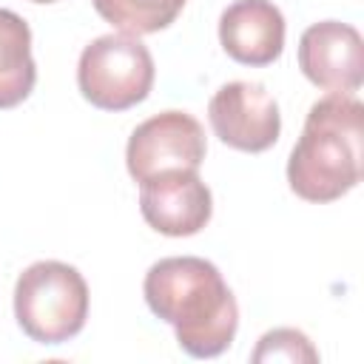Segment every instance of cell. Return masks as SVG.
I'll list each match as a JSON object with an SVG mask.
<instances>
[{"label":"cell","instance_id":"obj_11","mask_svg":"<svg viewBox=\"0 0 364 364\" xmlns=\"http://www.w3.org/2000/svg\"><path fill=\"white\" fill-rule=\"evenodd\" d=\"M97 14L122 34H154L168 28L188 0H91Z\"/></svg>","mask_w":364,"mask_h":364},{"label":"cell","instance_id":"obj_5","mask_svg":"<svg viewBox=\"0 0 364 364\" xmlns=\"http://www.w3.org/2000/svg\"><path fill=\"white\" fill-rule=\"evenodd\" d=\"M208 142L205 128L185 111H162L139 122L125 148V165L134 182H145L165 171H199Z\"/></svg>","mask_w":364,"mask_h":364},{"label":"cell","instance_id":"obj_8","mask_svg":"<svg viewBox=\"0 0 364 364\" xmlns=\"http://www.w3.org/2000/svg\"><path fill=\"white\" fill-rule=\"evenodd\" d=\"M139 210L162 236H193L210 222L213 196L196 171H165L139 182Z\"/></svg>","mask_w":364,"mask_h":364},{"label":"cell","instance_id":"obj_7","mask_svg":"<svg viewBox=\"0 0 364 364\" xmlns=\"http://www.w3.org/2000/svg\"><path fill=\"white\" fill-rule=\"evenodd\" d=\"M299 68L324 91H358L364 82V43L358 28L338 20L313 23L299 40Z\"/></svg>","mask_w":364,"mask_h":364},{"label":"cell","instance_id":"obj_9","mask_svg":"<svg viewBox=\"0 0 364 364\" xmlns=\"http://www.w3.org/2000/svg\"><path fill=\"white\" fill-rule=\"evenodd\" d=\"M219 43L242 65H270L284 48V17L270 0H233L219 17Z\"/></svg>","mask_w":364,"mask_h":364},{"label":"cell","instance_id":"obj_3","mask_svg":"<svg viewBox=\"0 0 364 364\" xmlns=\"http://www.w3.org/2000/svg\"><path fill=\"white\" fill-rule=\"evenodd\" d=\"M14 318L37 344L74 338L88 318V284L65 262H34L14 284Z\"/></svg>","mask_w":364,"mask_h":364},{"label":"cell","instance_id":"obj_1","mask_svg":"<svg viewBox=\"0 0 364 364\" xmlns=\"http://www.w3.org/2000/svg\"><path fill=\"white\" fill-rule=\"evenodd\" d=\"M151 313L176 330L193 358L225 353L239 327V304L219 267L199 256H168L148 267L142 282Z\"/></svg>","mask_w":364,"mask_h":364},{"label":"cell","instance_id":"obj_6","mask_svg":"<svg viewBox=\"0 0 364 364\" xmlns=\"http://www.w3.org/2000/svg\"><path fill=\"white\" fill-rule=\"evenodd\" d=\"M208 119L213 134L236 151L262 154L276 145L282 117L276 100L259 82L233 80L222 85L208 102Z\"/></svg>","mask_w":364,"mask_h":364},{"label":"cell","instance_id":"obj_12","mask_svg":"<svg viewBox=\"0 0 364 364\" xmlns=\"http://www.w3.org/2000/svg\"><path fill=\"white\" fill-rule=\"evenodd\" d=\"M256 364L262 361H318V350L310 344V338L301 330L293 327H276L270 333H264L250 355Z\"/></svg>","mask_w":364,"mask_h":364},{"label":"cell","instance_id":"obj_13","mask_svg":"<svg viewBox=\"0 0 364 364\" xmlns=\"http://www.w3.org/2000/svg\"><path fill=\"white\" fill-rule=\"evenodd\" d=\"M31 3H57V0H31Z\"/></svg>","mask_w":364,"mask_h":364},{"label":"cell","instance_id":"obj_10","mask_svg":"<svg viewBox=\"0 0 364 364\" xmlns=\"http://www.w3.org/2000/svg\"><path fill=\"white\" fill-rule=\"evenodd\" d=\"M37 82L31 28L11 9H0V108L20 105Z\"/></svg>","mask_w":364,"mask_h":364},{"label":"cell","instance_id":"obj_4","mask_svg":"<svg viewBox=\"0 0 364 364\" xmlns=\"http://www.w3.org/2000/svg\"><path fill=\"white\" fill-rule=\"evenodd\" d=\"M154 57L134 34H102L91 40L77 63L82 97L102 111H125L142 102L154 85Z\"/></svg>","mask_w":364,"mask_h":364},{"label":"cell","instance_id":"obj_2","mask_svg":"<svg viewBox=\"0 0 364 364\" xmlns=\"http://www.w3.org/2000/svg\"><path fill=\"white\" fill-rule=\"evenodd\" d=\"M364 105L355 94L330 91L307 111L287 159V182L304 202H333L361 182Z\"/></svg>","mask_w":364,"mask_h":364}]
</instances>
